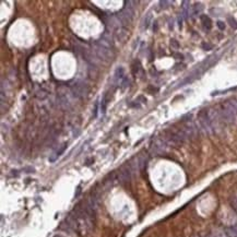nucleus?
<instances>
[{"mask_svg":"<svg viewBox=\"0 0 237 237\" xmlns=\"http://www.w3.org/2000/svg\"><path fill=\"white\" fill-rule=\"evenodd\" d=\"M219 111L223 122L226 124H234L237 119V103L233 101L225 102L221 105Z\"/></svg>","mask_w":237,"mask_h":237,"instance_id":"obj_1","label":"nucleus"},{"mask_svg":"<svg viewBox=\"0 0 237 237\" xmlns=\"http://www.w3.org/2000/svg\"><path fill=\"white\" fill-rule=\"evenodd\" d=\"M95 51L97 56L103 59L105 61L111 60L113 58V51H111V46H110V43L105 39V38H102L99 39L97 43H96V47H95Z\"/></svg>","mask_w":237,"mask_h":237,"instance_id":"obj_2","label":"nucleus"},{"mask_svg":"<svg viewBox=\"0 0 237 237\" xmlns=\"http://www.w3.org/2000/svg\"><path fill=\"white\" fill-rule=\"evenodd\" d=\"M134 10L132 9L131 6H126L124 9H122L120 12L117 14V19L119 20L122 26H127L131 23L132 21V18H134Z\"/></svg>","mask_w":237,"mask_h":237,"instance_id":"obj_3","label":"nucleus"},{"mask_svg":"<svg viewBox=\"0 0 237 237\" xmlns=\"http://www.w3.org/2000/svg\"><path fill=\"white\" fill-rule=\"evenodd\" d=\"M198 122H199V125L201 126V128L206 132L213 131L211 119H210V116H209V110L202 109L199 111V114H198Z\"/></svg>","mask_w":237,"mask_h":237,"instance_id":"obj_4","label":"nucleus"},{"mask_svg":"<svg viewBox=\"0 0 237 237\" xmlns=\"http://www.w3.org/2000/svg\"><path fill=\"white\" fill-rule=\"evenodd\" d=\"M71 93L74 97H83L87 93V85L84 82H75L71 85Z\"/></svg>","mask_w":237,"mask_h":237,"instance_id":"obj_5","label":"nucleus"},{"mask_svg":"<svg viewBox=\"0 0 237 237\" xmlns=\"http://www.w3.org/2000/svg\"><path fill=\"white\" fill-rule=\"evenodd\" d=\"M130 177H131V170H130V166H122V168L118 172V179L119 182L122 184H126L130 180Z\"/></svg>","mask_w":237,"mask_h":237,"instance_id":"obj_6","label":"nucleus"},{"mask_svg":"<svg viewBox=\"0 0 237 237\" xmlns=\"http://www.w3.org/2000/svg\"><path fill=\"white\" fill-rule=\"evenodd\" d=\"M125 78H126V75H125V70H124V68H122V67L117 68L115 73H114V79H113V81H114V85H115V86H122Z\"/></svg>","mask_w":237,"mask_h":237,"instance_id":"obj_7","label":"nucleus"},{"mask_svg":"<svg viewBox=\"0 0 237 237\" xmlns=\"http://www.w3.org/2000/svg\"><path fill=\"white\" fill-rule=\"evenodd\" d=\"M151 148H152L153 153H155V154H162V153H164L165 150H166V143H165L164 140L158 139L153 143Z\"/></svg>","mask_w":237,"mask_h":237,"instance_id":"obj_8","label":"nucleus"},{"mask_svg":"<svg viewBox=\"0 0 237 237\" xmlns=\"http://www.w3.org/2000/svg\"><path fill=\"white\" fill-rule=\"evenodd\" d=\"M136 161H137V163H136L137 168H138V170H143V168L146 167V162H148V158H146V155L139 154V155L137 156V158H136Z\"/></svg>","mask_w":237,"mask_h":237,"instance_id":"obj_9","label":"nucleus"},{"mask_svg":"<svg viewBox=\"0 0 237 237\" xmlns=\"http://www.w3.org/2000/svg\"><path fill=\"white\" fill-rule=\"evenodd\" d=\"M151 21H152V14L151 13H146V15L143 17V19H142V21H141V29L142 30H146L150 26Z\"/></svg>","mask_w":237,"mask_h":237,"instance_id":"obj_10","label":"nucleus"},{"mask_svg":"<svg viewBox=\"0 0 237 237\" xmlns=\"http://www.w3.org/2000/svg\"><path fill=\"white\" fill-rule=\"evenodd\" d=\"M132 72L136 77H141L143 74V69H142V66L139 61H134V65H132Z\"/></svg>","mask_w":237,"mask_h":237,"instance_id":"obj_11","label":"nucleus"},{"mask_svg":"<svg viewBox=\"0 0 237 237\" xmlns=\"http://www.w3.org/2000/svg\"><path fill=\"white\" fill-rule=\"evenodd\" d=\"M200 19H201V22H202L203 27L208 31L210 30V29H211V26H212V23H211V20H210V18H209L208 15H201Z\"/></svg>","mask_w":237,"mask_h":237,"instance_id":"obj_12","label":"nucleus"},{"mask_svg":"<svg viewBox=\"0 0 237 237\" xmlns=\"http://www.w3.org/2000/svg\"><path fill=\"white\" fill-rule=\"evenodd\" d=\"M107 101H108V99H107V95H105L104 98L102 99V102H101V106H99V110H101L102 115H104V114L106 113V106H107V104H108Z\"/></svg>","mask_w":237,"mask_h":237,"instance_id":"obj_13","label":"nucleus"},{"mask_svg":"<svg viewBox=\"0 0 237 237\" xmlns=\"http://www.w3.org/2000/svg\"><path fill=\"white\" fill-rule=\"evenodd\" d=\"M203 7L201 6L200 3H196L195 6L191 7V14H199L200 11L202 10Z\"/></svg>","mask_w":237,"mask_h":237,"instance_id":"obj_14","label":"nucleus"},{"mask_svg":"<svg viewBox=\"0 0 237 237\" xmlns=\"http://www.w3.org/2000/svg\"><path fill=\"white\" fill-rule=\"evenodd\" d=\"M230 204H231V207L233 208V210L237 212V196L233 197L231 200H230Z\"/></svg>","mask_w":237,"mask_h":237,"instance_id":"obj_15","label":"nucleus"},{"mask_svg":"<svg viewBox=\"0 0 237 237\" xmlns=\"http://www.w3.org/2000/svg\"><path fill=\"white\" fill-rule=\"evenodd\" d=\"M207 237H227V236H226L225 232H214V233L210 234V235Z\"/></svg>","mask_w":237,"mask_h":237,"instance_id":"obj_16","label":"nucleus"},{"mask_svg":"<svg viewBox=\"0 0 237 237\" xmlns=\"http://www.w3.org/2000/svg\"><path fill=\"white\" fill-rule=\"evenodd\" d=\"M228 21H230V24H231L232 27H234V29H237V22L234 20L233 18H228Z\"/></svg>","mask_w":237,"mask_h":237,"instance_id":"obj_17","label":"nucleus"},{"mask_svg":"<svg viewBox=\"0 0 237 237\" xmlns=\"http://www.w3.org/2000/svg\"><path fill=\"white\" fill-rule=\"evenodd\" d=\"M218 27H219L221 31H224V29H225L224 22H222V21H218Z\"/></svg>","mask_w":237,"mask_h":237,"instance_id":"obj_18","label":"nucleus"},{"mask_svg":"<svg viewBox=\"0 0 237 237\" xmlns=\"http://www.w3.org/2000/svg\"><path fill=\"white\" fill-rule=\"evenodd\" d=\"M170 1H161V2H160V5H161L162 8H166L167 5H170Z\"/></svg>","mask_w":237,"mask_h":237,"instance_id":"obj_19","label":"nucleus"},{"mask_svg":"<svg viewBox=\"0 0 237 237\" xmlns=\"http://www.w3.org/2000/svg\"><path fill=\"white\" fill-rule=\"evenodd\" d=\"M202 47L206 49V50H210V49H211V45H209V44H206V43H203V44H202Z\"/></svg>","mask_w":237,"mask_h":237,"instance_id":"obj_20","label":"nucleus"},{"mask_svg":"<svg viewBox=\"0 0 237 237\" xmlns=\"http://www.w3.org/2000/svg\"><path fill=\"white\" fill-rule=\"evenodd\" d=\"M55 237H62V236H59V235H57V236H55Z\"/></svg>","mask_w":237,"mask_h":237,"instance_id":"obj_21","label":"nucleus"}]
</instances>
